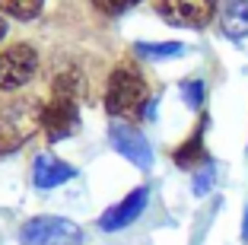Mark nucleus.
Wrapping results in <instances>:
<instances>
[{
    "label": "nucleus",
    "mask_w": 248,
    "mask_h": 245,
    "mask_svg": "<svg viewBox=\"0 0 248 245\" xmlns=\"http://www.w3.org/2000/svg\"><path fill=\"white\" fill-rule=\"evenodd\" d=\"M143 105H150V86L137 70L118 67L108 77L105 86V112L111 118H137L143 112Z\"/></svg>",
    "instance_id": "nucleus-1"
},
{
    "label": "nucleus",
    "mask_w": 248,
    "mask_h": 245,
    "mask_svg": "<svg viewBox=\"0 0 248 245\" xmlns=\"http://www.w3.org/2000/svg\"><path fill=\"white\" fill-rule=\"evenodd\" d=\"M42 128V105L35 99H16L0 108V153L19 150Z\"/></svg>",
    "instance_id": "nucleus-2"
},
{
    "label": "nucleus",
    "mask_w": 248,
    "mask_h": 245,
    "mask_svg": "<svg viewBox=\"0 0 248 245\" xmlns=\"http://www.w3.org/2000/svg\"><path fill=\"white\" fill-rule=\"evenodd\" d=\"M80 226L67 216H32L19 229L22 245H80Z\"/></svg>",
    "instance_id": "nucleus-3"
},
{
    "label": "nucleus",
    "mask_w": 248,
    "mask_h": 245,
    "mask_svg": "<svg viewBox=\"0 0 248 245\" xmlns=\"http://www.w3.org/2000/svg\"><path fill=\"white\" fill-rule=\"evenodd\" d=\"M38 70V54L29 45H13L0 51V93L26 86Z\"/></svg>",
    "instance_id": "nucleus-4"
},
{
    "label": "nucleus",
    "mask_w": 248,
    "mask_h": 245,
    "mask_svg": "<svg viewBox=\"0 0 248 245\" xmlns=\"http://www.w3.org/2000/svg\"><path fill=\"white\" fill-rule=\"evenodd\" d=\"M80 128V105L73 96L54 93L48 105H42V131L48 134V140H64L70 134H77Z\"/></svg>",
    "instance_id": "nucleus-5"
},
{
    "label": "nucleus",
    "mask_w": 248,
    "mask_h": 245,
    "mask_svg": "<svg viewBox=\"0 0 248 245\" xmlns=\"http://www.w3.org/2000/svg\"><path fill=\"white\" fill-rule=\"evenodd\" d=\"M156 13L169 26H182V29H201L213 19L217 13V0H156Z\"/></svg>",
    "instance_id": "nucleus-6"
},
{
    "label": "nucleus",
    "mask_w": 248,
    "mask_h": 245,
    "mask_svg": "<svg viewBox=\"0 0 248 245\" xmlns=\"http://www.w3.org/2000/svg\"><path fill=\"white\" fill-rule=\"evenodd\" d=\"M108 144H111V150H118L124 159H131L134 166H140V169H146L153 163V150H150L146 137L134 124H124V121L108 124Z\"/></svg>",
    "instance_id": "nucleus-7"
},
{
    "label": "nucleus",
    "mask_w": 248,
    "mask_h": 245,
    "mask_svg": "<svg viewBox=\"0 0 248 245\" xmlns=\"http://www.w3.org/2000/svg\"><path fill=\"white\" fill-rule=\"evenodd\" d=\"M146 197H150V191H146L143 185L134 188L127 197H121L115 207H108L102 216H99V229H102V232H118V229H124V226H131L134 220L143 213Z\"/></svg>",
    "instance_id": "nucleus-8"
},
{
    "label": "nucleus",
    "mask_w": 248,
    "mask_h": 245,
    "mask_svg": "<svg viewBox=\"0 0 248 245\" xmlns=\"http://www.w3.org/2000/svg\"><path fill=\"white\" fill-rule=\"evenodd\" d=\"M70 179H73V166H67L64 159L48 156V153L35 156L32 181H35L38 188H58V185H64V181H70Z\"/></svg>",
    "instance_id": "nucleus-9"
},
{
    "label": "nucleus",
    "mask_w": 248,
    "mask_h": 245,
    "mask_svg": "<svg viewBox=\"0 0 248 245\" xmlns=\"http://www.w3.org/2000/svg\"><path fill=\"white\" fill-rule=\"evenodd\" d=\"M204 131H207V118H201L197 131L191 134L188 140H182V144L175 147V153H172V159H175V166H182V169H201V166L207 163Z\"/></svg>",
    "instance_id": "nucleus-10"
},
{
    "label": "nucleus",
    "mask_w": 248,
    "mask_h": 245,
    "mask_svg": "<svg viewBox=\"0 0 248 245\" xmlns=\"http://www.w3.org/2000/svg\"><path fill=\"white\" fill-rule=\"evenodd\" d=\"M219 22H223V32L229 38H245L248 35V0H229L226 7L219 10Z\"/></svg>",
    "instance_id": "nucleus-11"
},
{
    "label": "nucleus",
    "mask_w": 248,
    "mask_h": 245,
    "mask_svg": "<svg viewBox=\"0 0 248 245\" xmlns=\"http://www.w3.org/2000/svg\"><path fill=\"white\" fill-rule=\"evenodd\" d=\"M140 58H153V61H169V58H182L185 54V45L182 42H159V45H150V42H137Z\"/></svg>",
    "instance_id": "nucleus-12"
},
{
    "label": "nucleus",
    "mask_w": 248,
    "mask_h": 245,
    "mask_svg": "<svg viewBox=\"0 0 248 245\" xmlns=\"http://www.w3.org/2000/svg\"><path fill=\"white\" fill-rule=\"evenodd\" d=\"M42 3L45 0H0V10L16 19H35L42 13Z\"/></svg>",
    "instance_id": "nucleus-13"
},
{
    "label": "nucleus",
    "mask_w": 248,
    "mask_h": 245,
    "mask_svg": "<svg viewBox=\"0 0 248 245\" xmlns=\"http://www.w3.org/2000/svg\"><path fill=\"white\" fill-rule=\"evenodd\" d=\"M54 93L80 99V96H83V80H80V73H77V70H64L58 80H54Z\"/></svg>",
    "instance_id": "nucleus-14"
},
{
    "label": "nucleus",
    "mask_w": 248,
    "mask_h": 245,
    "mask_svg": "<svg viewBox=\"0 0 248 245\" xmlns=\"http://www.w3.org/2000/svg\"><path fill=\"white\" fill-rule=\"evenodd\" d=\"M182 96H185V102H188L191 108H201V102H204V83H201V80H185Z\"/></svg>",
    "instance_id": "nucleus-15"
},
{
    "label": "nucleus",
    "mask_w": 248,
    "mask_h": 245,
    "mask_svg": "<svg viewBox=\"0 0 248 245\" xmlns=\"http://www.w3.org/2000/svg\"><path fill=\"white\" fill-rule=\"evenodd\" d=\"M93 3H95V10H102V13H108V16H118V13H124V10L137 7L140 0H93Z\"/></svg>",
    "instance_id": "nucleus-16"
},
{
    "label": "nucleus",
    "mask_w": 248,
    "mask_h": 245,
    "mask_svg": "<svg viewBox=\"0 0 248 245\" xmlns=\"http://www.w3.org/2000/svg\"><path fill=\"white\" fill-rule=\"evenodd\" d=\"M210 185H213V166H210V163H207V169H204V166L197 169V179H194V191H197V195H204V191H207V188H210Z\"/></svg>",
    "instance_id": "nucleus-17"
},
{
    "label": "nucleus",
    "mask_w": 248,
    "mask_h": 245,
    "mask_svg": "<svg viewBox=\"0 0 248 245\" xmlns=\"http://www.w3.org/2000/svg\"><path fill=\"white\" fill-rule=\"evenodd\" d=\"M3 35H7V22L0 19V38H3Z\"/></svg>",
    "instance_id": "nucleus-18"
}]
</instances>
